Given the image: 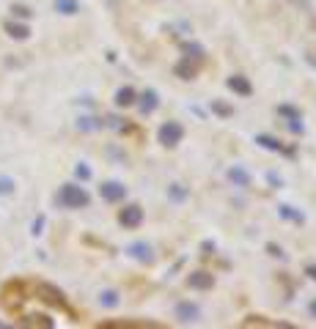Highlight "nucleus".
Listing matches in <instances>:
<instances>
[{"mask_svg": "<svg viewBox=\"0 0 316 329\" xmlns=\"http://www.w3.org/2000/svg\"><path fill=\"white\" fill-rule=\"evenodd\" d=\"M289 129H291L294 134H302V129H305V126H302L300 118H291V121H289Z\"/></svg>", "mask_w": 316, "mask_h": 329, "instance_id": "22", "label": "nucleus"}, {"mask_svg": "<svg viewBox=\"0 0 316 329\" xmlns=\"http://www.w3.org/2000/svg\"><path fill=\"white\" fill-rule=\"evenodd\" d=\"M61 203L63 206H72V209H80V206H88V192L80 190L74 184H66L61 190Z\"/></svg>", "mask_w": 316, "mask_h": 329, "instance_id": "1", "label": "nucleus"}, {"mask_svg": "<svg viewBox=\"0 0 316 329\" xmlns=\"http://www.w3.org/2000/svg\"><path fill=\"white\" fill-rule=\"evenodd\" d=\"M267 179H270V184H275V187H280V179H278V176H275V173H270V176H267Z\"/></svg>", "mask_w": 316, "mask_h": 329, "instance_id": "26", "label": "nucleus"}, {"mask_svg": "<svg viewBox=\"0 0 316 329\" xmlns=\"http://www.w3.org/2000/svg\"><path fill=\"white\" fill-rule=\"evenodd\" d=\"M14 190V181L11 179H0V195H6V192Z\"/></svg>", "mask_w": 316, "mask_h": 329, "instance_id": "21", "label": "nucleus"}, {"mask_svg": "<svg viewBox=\"0 0 316 329\" xmlns=\"http://www.w3.org/2000/svg\"><path fill=\"white\" fill-rule=\"evenodd\" d=\"M201 247H203V252H215V242H203Z\"/></svg>", "mask_w": 316, "mask_h": 329, "instance_id": "24", "label": "nucleus"}, {"mask_svg": "<svg viewBox=\"0 0 316 329\" xmlns=\"http://www.w3.org/2000/svg\"><path fill=\"white\" fill-rule=\"evenodd\" d=\"M58 11H63V14H74V11H77V3H74V0H58Z\"/></svg>", "mask_w": 316, "mask_h": 329, "instance_id": "17", "label": "nucleus"}, {"mask_svg": "<svg viewBox=\"0 0 316 329\" xmlns=\"http://www.w3.org/2000/svg\"><path fill=\"white\" fill-rule=\"evenodd\" d=\"M256 143L264 145V148H270V151H283V145H280L275 137H270V134H259V137H256Z\"/></svg>", "mask_w": 316, "mask_h": 329, "instance_id": "14", "label": "nucleus"}, {"mask_svg": "<svg viewBox=\"0 0 316 329\" xmlns=\"http://www.w3.org/2000/svg\"><path fill=\"white\" fill-rule=\"evenodd\" d=\"M181 52H184L187 58H195V61L203 58V47L195 44V41H184V44H181Z\"/></svg>", "mask_w": 316, "mask_h": 329, "instance_id": "12", "label": "nucleus"}, {"mask_svg": "<svg viewBox=\"0 0 316 329\" xmlns=\"http://www.w3.org/2000/svg\"><path fill=\"white\" fill-rule=\"evenodd\" d=\"M228 88H231L234 93H242V96H250V91H253V85L245 77H239V74H234V77L228 80Z\"/></svg>", "mask_w": 316, "mask_h": 329, "instance_id": "10", "label": "nucleus"}, {"mask_svg": "<svg viewBox=\"0 0 316 329\" xmlns=\"http://www.w3.org/2000/svg\"><path fill=\"white\" fill-rule=\"evenodd\" d=\"M305 274H308L311 280H316V266H308V269H305Z\"/></svg>", "mask_w": 316, "mask_h": 329, "instance_id": "27", "label": "nucleus"}, {"mask_svg": "<svg viewBox=\"0 0 316 329\" xmlns=\"http://www.w3.org/2000/svg\"><path fill=\"white\" fill-rule=\"evenodd\" d=\"M116 104H119V107H130V104H135V91H132L130 85L121 88V91L116 93Z\"/></svg>", "mask_w": 316, "mask_h": 329, "instance_id": "11", "label": "nucleus"}, {"mask_svg": "<svg viewBox=\"0 0 316 329\" xmlns=\"http://www.w3.org/2000/svg\"><path fill=\"white\" fill-rule=\"evenodd\" d=\"M176 74H179L181 80H192V77L198 74V69L192 66V63H190V58H187V61H181L179 66H176Z\"/></svg>", "mask_w": 316, "mask_h": 329, "instance_id": "13", "label": "nucleus"}, {"mask_svg": "<svg viewBox=\"0 0 316 329\" xmlns=\"http://www.w3.org/2000/svg\"><path fill=\"white\" fill-rule=\"evenodd\" d=\"M212 110L218 115H223V118H228V115H234V110L228 107V104H223V102H212Z\"/></svg>", "mask_w": 316, "mask_h": 329, "instance_id": "19", "label": "nucleus"}, {"mask_svg": "<svg viewBox=\"0 0 316 329\" xmlns=\"http://www.w3.org/2000/svg\"><path fill=\"white\" fill-rule=\"evenodd\" d=\"M176 318L181 321V324H192V321L201 318V310H198V304H192V302H179L176 304Z\"/></svg>", "mask_w": 316, "mask_h": 329, "instance_id": "5", "label": "nucleus"}, {"mask_svg": "<svg viewBox=\"0 0 316 329\" xmlns=\"http://www.w3.org/2000/svg\"><path fill=\"white\" fill-rule=\"evenodd\" d=\"M311 313L316 315V302H311Z\"/></svg>", "mask_w": 316, "mask_h": 329, "instance_id": "28", "label": "nucleus"}, {"mask_svg": "<svg viewBox=\"0 0 316 329\" xmlns=\"http://www.w3.org/2000/svg\"><path fill=\"white\" fill-rule=\"evenodd\" d=\"M173 198H184V190H179V184H173Z\"/></svg>", "mask_w": 316, "mask_h": 329, "instance_id": "25", "label": "nucleus"}, {"mask_svg": "<svg viewBox=\"0 0 316 329\" xmlns=\"http://www.w3.org/2000/svg\"><path fill=\"white\" fill-rule=\"evenodd\" d=\"M99 304H104V307H116V304H119V293H116V291H102Z\"/></svg>", "mask_w": 316, "mask_h": 329, "instance_id": "15", "label": "nucleus"}, {"mask_svg": "<svg viewBox=\"0 0 316 329\" xmlns=\"http://www.w3.org/2000/svg\"><path fill=\"white\" fill-rule=\"evenodd\" d=\"M228 179H231V184H234V187H250V176H248V170H242L239 164H234V168L228 170Z\"/></svg>", "mask_w": 316, "mask_h": 329, "instance_id": "9", "label": "nucleus"}, {"mask_svg": "<svg viewBox=\"0 0 316 329\" xmlns=\"http://www.w3.org/2000/svg\"><path fill=\"white\" fill-rule=\"evenodd\" d=\"M280 217H286V220H294V222H302V214H300V211H294L291 206H280Z\"/></svg>", "mask_w": 316, "mask_h": 329, "instance_id": "16", "label": "nucleus"}, {"mask_svg": "<svg viewBox=\"0 0 316 329\" xmlns=\"http://www.w3.org/2000/svg\"><path fill=\"white\" fill-rule=\"evenodd\" d=\"M99 195H102L104 201H110V203H116V201H124V195H127V187H124V184H119V181H104V184L99 187Z\"/></svg>", "mask_w": 316, "mask_h": 329, "instance_id": "3", "label": "nucleus"}, {"mask_svg": "<svg viewBox=\"0 0 316 329\" xmlns=\"http://www.w3.org/2000/svg\"><path fill=\"white\" fill-rule=\"evenodd\" d=\"M278 113L280 115H286V118H300V110H294V107H291V104H280V107H278Z\"/></svg>", "mask_w": 316, "mask_h": 329, "instance_id": "18", "label": "nucleus"}, {"mask_svg": "<svg viewBox=\"0 0 316 329\" xmlns=\"http://www.w3.org/2000/svg\"><path fill=\"white\" fill-rule=\"evenodd\" d=\"M119 222L124 228H138L140 222H143V209H140V206H127V209H121Z\"/></svg>", "mask_w": 316, "mask_h": 329, "instance_id": "4", "label": "nucleus"}, {"mask_svg": "<svg viewBox=\"0 0 316 329\" xmlns=\"http://www.w3.org/2000/svg\"><path fill=\"white\" fill-rule=\"evenodd\" d=\"M9 31H11V36H17V39L28 36V28H22V25H9Z\"/></svg>", "mask_w": 316, "mask_h": 329, "instance_id": "20", "label": "nucleus"}, {"mask_svg": "<svg viewBox=\"0 0 316 329\" xmlns=\"http://www.w3.org/2000/svg\"><path fill=\"white\" fill-rule=\"evenodd\" d=\"M181 137H184V129H181V123L176 121H168L160 126V143L168 145V148H173V145L181 143Z\"/></svg>", "mask_w": 316, "mask_h": 329, "instance_id": "2", "label": "nucleus"}, {"mask_svg": "<svg viewBox=\"0 0 316 329\" xmlns=\"http://www.w3.org/2000/svg\"><path fill=\"white\" fill-rule=\"evenodd\" d=\"M157 104H160V99H157V91H143V96H140V113L143 115H149V113H154L157 110Z\"/></svg>", "mask_w": 316, "mask_h": 329, "instance_id": "8", "label": "nucleus"}, {"mask_svg": "<svg viewBox=\"0 0 316 329\" xmlns=\"http://www.w3.org/2000/svg\"><path fill=\"white\" fill-rule=\"evenodd\" d=\"M187 285L190 288H198V291H206V288L215 285V277L209 272H192L190 277H187Z\"/></svg>", "mask_w": 316, "mask_h": 329, "instance_id": "6", "label": "nucleus"}, {"mask_svg": "<svg viewBox=\"0 0 316 329\" xmlns=\"http://www.w3.org/2000/svg\"><path fill=\"white\" fill-rule=\"evenodd\" d=\"M77 176L80 179H91V170L85 168V164H77Z\"/></svg>", "mask_w": 316, "mask_h": 329, "instance_id": "23", "label": "nucleus"}, {"mask_svg": "<svg viewBox=\"0 0 316 329\" xmlns=\"http://www.w3.org/2000/svg\"><path fill=\"white\" fill-rule=\"evenodd\" d=\"M127 252H130L132 258H138L140 263H151V261H154V252H151V247L146 244V242H135V244H130V250H127Z\"/></svg>", "mask_w": 316, "mask_h": 329, "instance_id": "7", "label": "nucleus"}]
</instances>
